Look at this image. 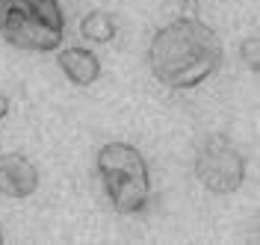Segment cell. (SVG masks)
<instances>
[{"label":"cell","mask_w":260,"mask_h":245,"mask_svg":"<svg viewBox=\"0 0 260 245\" xmlns=\"http://www.w3.org/2000/svg\"><path fill=\"white\" fill-rule=\"evenodd\" d=\"M0 36L21 50H56L65 36L59 0H0Z\"/></svg>","instance_id":"obj_2"},{"label":"cell","mask_w":260,"mask_h":245,"mask_svg":"<svg viewBox=\"0 0 260 245\" xmlns=\"http://www.w3.org/2000/svg\"><path fill=\"white\" fill-rule=\"evenodd\" d=\"M56 62L74 86H92L101 77V59L89 48H65L59 50Z\"/></svg>","instance_id":"obj_6"},{"label":"cell","mask_w":260,"mask_h":245,"mask_svg":"<svg viewBox=\"0 0 260 245\" xmlns=\"http://www.w3.org/2000/svg\"><path fill=\"white\" fill-rule=\"evenodd\" d=\"M39 189V168L24 154H0V192L6 198H30Z\"/></svg>","instance_id":"obj_5"},{"label":"cell","mask_w":260,"mask_h":245,"mask_svg":"<svg viewBox=\"0 0 260 245\" xmlns=\"http://www.w3.org/2000/svg\"><path fill=\"white\" fill-rule=\"evenodd\" d=\"M0 242H3V230H0Z\"/></svg>","instance_id":"obj_10"},{"label":"cell","mask_w":260,"mask_h":245,"mask_svg":"<svg viewBox=\"0 0 260 245\" xmlns=\"http://www.w3.org/2000/svg\"><path fill=\"white\" fill-rule=\"evenodd\" d=\"M198 183L213 195H231L245 183V154L225 133H207L192 157Z\"/></svg>","instance_id":"obj_4"},{"label":"cell","mask_w":260,"mask_h":245,"mask_svg":"<svg viewBox=\"0 0 260 245\" xmlns=\"http://www.w3.org/2000/svg\"><path fill=\"white\" fill-rule=\"evenodd\" d=\"M6 113H9V98H6V95H0V121L6 118Z\"/></svg>","instance_id":"obj_9"},{"label":"cell","mask_w":260,"mask_h":245,"mask_svg":"<svg viewBox=\"0 0 260 245\" xmlns=\"http://www.w3.org/2000/svg\"><path fill=\"white\" fill-rule=\"evenodd\" d=\"M151 74L169 89H195L222 65V42L198 18H175L148 48Z\"/></svg>","instance_id":"obj_1"},{"label":"cell","mask_w":260,"mask_h":245,"mask_svg":"<svg viewBox=\"0 0 260 245\" xmlns=\"http://www.w3.org/2000/svg\"><path fill=\"white\" fill-rule=\"evenodd\" d=\"M240 53H243L245 65L251 68L254 74L260 71V59H257V36H248V39H243V45H240Z\"/></svg>","instance_id":"obj_8"},{"label":"cell","mask_w":260,"mask_h":245,"mask_svg":"<svg viewBox=\"0 0 260 245\" xmlns=\"http://www.w3.org/2000/svg\"><path fill=\"white\" fill-rule=\"evenodd\" d=\"M80 33H83V39H89V42H95V45H107V42L115 39L118 27H115V18L110 15V12L95 9V12H89V15L80 21Z\"/></svg>","instance_id":"obj_7"},{"label":"cell","mask_w":260,"mask_h":245,"mask_svg":"<svg viewBox=\"0 0 260 245\" xmlns=\"http://www.w3.org/2000/svg\"><path fill=\"white\" fill-rule=\"evenodd\" d=\"M98 174L104 180V192L115 213L136 216L148 207L151 178L139 148L127 142H107L98 151Z\"/></svg>","instance_id":"obj_3"}]
</instances>
